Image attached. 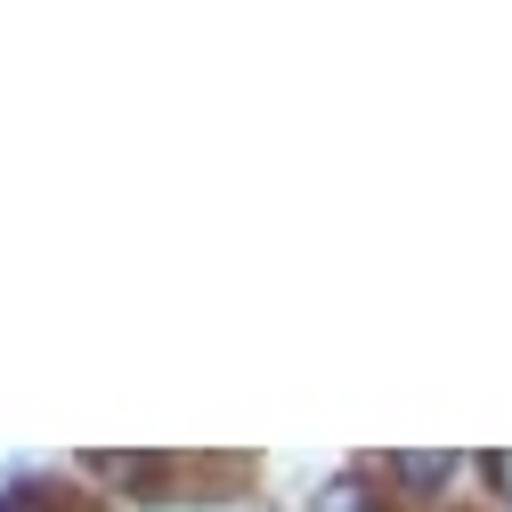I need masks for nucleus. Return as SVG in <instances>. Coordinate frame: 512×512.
I'll return each mask as SVG.
<instances>
[{
  "instance_id": "nucleus-1",
  "label": "nucleus",
  "mask_w": 512,
  "mask_h": 512,
  "mask_svg": "<svg viewBox=\"0 0 512 512\" xmlns=\"http://www.w3.org/2000/svg\"><path fill=\"white\" fill-rule=\"evenodd\" d=\"M447 472H456V456H423V447H407V456H391V480L399 488H415V496H431V488H447Z\"/></svg>"
},
{
  "instance_id": "nucleus-2",
  "label": "nucleus",
  "mask_w": 512,
  "mask_h": 512,
  "mask_svg": "<svg viewBox=\"0 0 512 512\" xmlns=\"http://www.w3.org/2000/svg\"><path fill=\"white\" fill-rule=\"evenodd\" d=\"M317 512H374V496H366V480H326L317 488Z\"/></svg>"
},
{
  "instance_id": "nucleus-3",
  "label": "nucleus",
  "mask_w": 512,
  "mask_h": 512,
  "mask_svg": "<svg viewBox=\"0 0 512 512\" xmlns=\"http://www.w3.org/2000/svg\"><path fill=\"white\" fill-rule=\"evenodd\" d=\"M488 488H504V496H512V456H488Z\"/></svg>"
}]
</instances>
